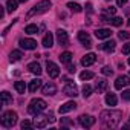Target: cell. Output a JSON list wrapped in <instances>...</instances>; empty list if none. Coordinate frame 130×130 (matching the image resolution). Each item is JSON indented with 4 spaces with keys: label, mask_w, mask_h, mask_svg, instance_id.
Masks as SVG:
<instances>
[{
    "label": "cell",
    "mask_w": 130,
    "mask_h": 130,
    "mask_svg": "<svg viewBox=\"0 0 130 130\" xmlns=\"http://www.w3.org/2000/svg\"><path fill=\"white\" fill-rule=\"evenodd\" d=\"M107 2H110V0H107Z\"/></svg>",
    "instance_id": "obj_48"
},
{
    "label": "cell",
    "mask_w": 130,
    "mask_h": 130,
    "mask_svg": "<svg viewBox=\"0 0 130 130\" xmlns=\"http://www.w3.org/2000/svg\"><path fill=\"white\" fill-rule=\"evenodd\" d=\"M47 118H49V122H54V121H55V118H54V113H52V112H49V113H47Z\"/></svg>",
    "instance_id": "obj_43"
},
{
    "label": "cell",
    "mask_w": 130,
    "mask_h": 130,
    "mask_svg": "<svg viewBox=\"0 0 130 130\" xmlns=\"http://www.w3.org/2000/svg\"><path fill=\"white\" fill-rule=\"evenodd\" d=\"M101 72H103V75H106V77H112V75H113V71H112L109 66H104V68L101 69Z\"/></svg>",
    "instance_id": "obj_33"
},
{
    "label": "cell",
    "mask_w": 130,
    "mask_h": 130,
    "mask_svg": "<svg viewBox=\"0 0 130 130\" xmlns=\"http://www.w3.org/2000/svg\"><path fill=\"white\" fill-rule=\"evenodd\" d=\"M106 89H107V81H106V78H98V80H96V90H98V93H103Z\"/></svg>",
    "instance_id": "obj_22"
},
{
    "label": "cell",
    "mask_w": 130,
    "mask_h": 130,
    "mask_svg": "<svg viewBox=\"0 0 130 130\" xmlns=\"http://www.w3.org/2000/svg\"><path fill=\"white\" fill-rule=\"evenodd\" d=\"M41 92H43V95H46V96L55 95V93H57V86H55L54 83H46V84L41 87Z\"/></svg>",
    "instance_id": "obj_15"
},
{
    "label": "cell",
    "mask_w": 130,
    "mask_h": 130,
    "mask_svg": "<svg viewBox=\"0 0 130 130\" xmlns=\"http://www.w3.org/2000/svg\"><path fill=\"white\" fill-rule=\"evenodd\" d=\"M128 125H130V118H128Z\"/></svg>",
    "instance_id": "obj_47"
},
{
    "label": "cell",
    "mask_w": 130,
    "mask_h": 130,
    "mask_svg": "<svg viewBox=\"0 0 130 130\" xmlns=\"http://www.w3.org/2000/svg\"><path fill=\"white\" fill-rule=\"evenodd\" d=\"M121 96H122L124 101H130V90H128V89H127V90H122Z\"/></svg>",
    "instance_id": "obj_37"
},
{
    "label": "cell",
    "mask_w": 130,
    "mask_h": 130,
    "mask_svg": "<svg viewBox=\"0 0 130 130\" xmlns=\"http://www.w3.org/2000/svg\"><path fill=\"white\" fill-rule=\"evenodd\" d=\"M46 107H47V104H46L44 100H41V98H34V100H31V103H29V106H28V112L35 116L37 113L43 112Z\"/></svg>",
    "instance_id": "obj_3"
},
{
    "label": "cell",
    "mask_w": 130,
    "mask_h": 130,
    "mask_svg": "<svg viewBox=\"0 0 130 130\" xmlns=\"http://www.w3.org/2000/svg\"><path fill=\"white\" fill-rule=\"evenodd\" d=\"M63 93L64 95H68V96H77L78 95V89H77V86L74 84V83H68L66 86L63 87Z\"/></svg>",
    "instance_id": "obj_10"
},
{
    "label": "cell",
    "mask_w": 130,
    "mask_h": 130,
    "mask_svg": "<svg viewBox=\"0 0 130 130\" xmlns=\"http://www.w3.org/2000/svg\"><path fill=\"white\" fill-rule=\"evenodd\" d=\"M57 40H58V43L61 46H68L69 44V35H68V32L64 31V29H58L57 31Z\"/></svg>",
    "instance_id": "obj_11"
},
{
    "label": "cell",
    "mask_w": 130,
    "mask_h": 130,
    "mask_svg": "<svg viewBox=\"0 0 130 130\" xmlns=\"http://www.w3.org/2000/svg\"><path fill=\"white\" fill-rule=\"evenodd\" d=\"M115 46H116V43H115L113 40L104 41L103 44H98V47H100L101 51H106V52H113V51H115Z\"/></svg>",
    "instance_id": "obj_17"
},
{
    "label": "cell",
    "mask_w": 130,
    "mask_h": 130,
    "mask_svg": "<svg viewBox=\"0 0 130 130\" xmlns=\"http://www.w3.org/2000/svg\"><path fill=\"white\" fill-rule=\"evenodd\" d=\"M28 69H29V72H32V74H35V75H40V74H41V68H40V64H38L37 61L29 63V64H28Z\"/></svg>",
    "instance_id": "obj_20"
},
{
    "label": "cell",
    "mask_w": 130,
    "mask_h": 130,
    "mask_svg": "<svg viewBox=\"0 0 130 130\" xmlns=\"http://www.w3.org/2000/svg\"><path fill=\"white\" fill-rule=\"evenodd\" d=\"M116 103H118V100H116V95L115 93H107L106 95V104L107 106H110V107H113V106H116Z\"/></svg>",
    "instance_id": "obj_23"
},
{
    "label": "cell",
    "mask_w": 130,
    "mask_h": 130,
    "mask_svg": "<svg viewBox=\"0 0 130 130\" xmlns=\"http://www.w3.org/2000/svg\"><path fill=\"white\" fill-rule=\"evenodd\" d=\"M17 124V113L9 110V112H5L2 115V125L6 127V128H11Z\"/></svg>",
    "instance_id": "obj_4"
},
{
    "label": "cell",
    "mask_w": 130,
    "mask_h": 130,
    "mask_svg": "<svg viewBox=\"0 0 130 130\" xmlns=\"http://www.w3.org/2000/svg\"><path fill=\"white\" fill-rule=\"evenodd\" d=\"M110 35H112V31H110V29H106V28H103V29H96V31H95V37H96L98 40L109 38Z\"/></svg>",
    "instance_id": "obj_16"
},
{
    "label": "cell",
    "mask_w": 130,
    "mask_h": 130,
    "mask_svg": "<svg viewBox=\"0 0 130 130\" xmlns=\"http://www.w3.org/2000/svg\"><path fill=\"white\" fill-rule=\"evenodd\" d=\"M86 11H87L89 14H92V11H93V9H92V3H86Z\"/></svg>",
    "instance_id": "obj_41"
},
{
    "label": "cell",
    "mask_w": 130,
    "mask_h": 130,
    "mask_svg": "<svg viewBox=\"0 0 130 130\" xmlns=\"http://www.w3.org/2000/svg\"><path fill=\"white\" fill-rule=\"evenodd\" d=\"M110 23H112L113 26H121V25H122V19H121V17H113V19L110 20Z\"/></svg>",
    "instance_id": "obj_34"
},
{
    "label": "cell",
    "mask_w": 130,
    "mask_h": 130,
    "mask_svg": "<svg viewBox=\"0 0 130 130\" xmlns=\"http://www.w3.org/2000/svg\"><path fill=\"white\" fill-rule=\"evenodd\" d=\"M75 109H77V103H75V101H68V103H64V104H61V106H60L58 112L63 115V113H68V112L75 110Z\"/></svg>",
    "instance_id": "obj_14"
},
{
    "label": "cell",
    "mask_w": 130,
    "mask_h": 130,
    "mask_svg": "<svg viewBox=\"0 0 130 130\" xmlns=\"http://www.w3.org/2000/svg\"><path fill=\"white\" fill-rule=\"evenodd\" d=\"M54 44V35L51 32H47L44 37H43V41H41V46L43 47H51Z\"/></svg>",
    "instance_id": "obj_18"
},
{
    "label": "cell",
    "mask_w": 130,
    "mask_h": 130,
    "mask_svg": "<svg viewBox=\"0 0 130 130\" xmlns=\"http://www.w3.org/2000/svg\"><path fill=\"white\" fill-rule=\"evenodd\" d=\"M78 121H80V124L84 127V128H89V127H92L93 124H95V118L92 116V115H81L80 118H78Z\"/></svg>",
    "instance_id": "obj_8"
},
{
    "label": "cell",
    "mask_w": 130,
    "mask_h": 130,
    "mask_svg": "<svg viewBox=\"0 0 130 130\" xmlns=\"http://www.w3.org/2000/svg\"><path fill=\"white\" fill-rule=\"evenodd\" d=\"M20 125H22V128L25 130V128H31V127L34 125V122H31L29 119H25V121H22V124H20Z\"/></svg>",
    "instance_id": "obj_35"
},
{
    "label": "cell",
    "mask_w": 130,
    "mask_h": 130,
    "mask_svg": "<svg viewBox=\"0 0 130 130\" xmlns=\"http://www.w3.org/2000/svg\"><path fill=\"white\" fill-rule=\"evenodd\" d=\"M6 9H8V12H14L17 9V0H8Z\"/></svg>",
    "instance_id": "obj_30"
},
{
    "label": "cell",
    "mask_w": 130,
    "mask_h": 130,
    "mask_svg": "<svg viewBox=\"0 0 130 130\" xmlns=\"http://www.w3.org/2000/svg\"><path fill=\"white\" fill-rule=\"evenodd\" d=\"M128 64H130V57H128Z\"/></svg>",
    "instance_id": "obj_46"
},
{
    "label": "cell",
    "mask_w": 130,
    "mask_h": 130,
    "mask_svg": "<svg viewBox=\"0 0 130 130\" xmlns=\"http://www.w3.org/2000/svg\"><path fill=\"white\" fill-rule=\"evenodd\" d=\"M25 32L29 34V35H32V34H38V26H37V25H28V26L25 28Z\"/></svg>",
    "instance_id": "obj_28"
},
{
    "label": "cell",
    "mask_w": 130,
    "mask_h": 130,
    "mask_svg": "<svg viewBox=\"0 0 130 130\" xmlns=\"http://www.w3.org/2000/svg\"><path fill=\"white\" fill-rule=\"evenodd\" d=\"M19 44H20V47H23L25 51H34V49L37 47V41L32 40V38H22V40L19 41Z\"/></svg>",
    "instance_id": "obj_7"
},
{
    "label": "cell",
    "mask_w": 130,
    "mask_h": 130,
    "mask_svg": "<svg viewBox=\"0 0 130 130\" xmlns=\"http://www.w3.org/2000/svg\"><path fill=\"white\" fill-rule=\"evenodd\" d=\"M68 8L72 11V12H75V14H78V12H81L83 9H81V6L78 5V3H74V2H69L68 3Z\"/></svg>",
    "instance_id": "obj_27"
},
{
    "label": "cell",
    "mask_w": 130,
    "mask_h": 130,
    "mask_svg": "<svg viewBox=\"0 0 130 130\" xmlns=\"http://www.w3.org/2000/svg\"><path fill=\"white\" fill-rule=\"evenodd\" d=\"M118 37H119L121 40H128V38H130V32L121 31V32H118Z\"/></svg>",
    "instance_id": "obj_36"
},
{
    "label": "cell",
    "mask_w": 130,
    "mask_h": 130,
    "mask_svg": "<svg viewBox=\"0 0 130 130\" xmlns=\"http://www.w3.org/2000/svg\"><path fill=\"white\" fill-rule=\"evenodd\" d=\"M47 122H49L47 115L37 113V115H35V118H34V127H37V128H43V127H46V124H47Z\"/></svg>",
    "instance_id": "obj_5"
},
{
    "label": "cell",
    "mask_w": 130,
    "mask_h": 130,
    "mask_svg": "<svg viewBox=\"0 0 130 130\" xmlns=\"http://www.w3.org/2000/svg\"><path fill=\"white\" fill-rule=\"evenodd\" d=\"M125 3H127V0H116V5L118 6H124Z\"/></svg>",
    "instance_id": "obj_42"
},
{
    "label": "cell",
    "mask_w": 130,
    "mask_h": 130,
    "mask_svg": "<svg viewBox=\"0 0 130 130\" xmlns=\"http://www.w3.org/2000/svg\"><path fill=\"white\" fill-rule=\"evenodd\" d=\"M41 87V80H38V78H35V80H32L31 83H29V86H28V90L29 92H37L38 89Z\"/></svg>",
    "instance_id": "obj_19"
},
{
    "label": "cell",
    "mask_w": 130,
    "mask_h": 130,
    "mask_svg": "<svg viewBox=\"0 0 130 130\" xmlns=\"http://www.w3.org/2000/svg\"><path fill=\"white\" fill-rule=\"evenodd\" d=\"M106 11H107V14H110V15H113V14L116 12V8H113V6H110V8H107Z\"/></svg>",
    "instance_id": "obj_40"
},
{
    "label": "cell",
    "mask_w": 130,
    "mask_h": 130,
    "mask_svg": "<svg viewBox=\"0 0 130 130\" xmlns=\"http://www.w3.org/2000/svg\"><path fill=\"white\" fill-rule=\"evenodd\" d=\"M127 86H130V78H128L127 75H119V77L116 78V81H115V89L121 90V89H124V87H127Z\"/></svg>",
    "instance_id": "obj_9"
},
{
    "label": "cell",
    "mask_w": 130,
    "mask_h": 130,
    "mask_svg": "<svg viewBox=\"0 0 130 130\" xmlns=\"http://www.w3.org/2000/svg\"><path fill=\"white\" fill-rule=\"evenodd\" d=\"M72 57H74V55L66 51V52H63V54L60 55V60H61V63H64V64H69V63L72 61Z\"/></svg>",
    "instance_id": "obj_25"
},
{
    "label": "cell",
    "mask_w": 130,
    "mask_h": 130,
    "mask_svg": "<svg viewBox=\"0 0 130 130\" xmlns=\"http://www.w3.org/2000/svg\"><path fill=\"white\" fill-rule=\"evenodd\" d=\"M78 40H80V43H81L84 47H90V46H92L90 35H89L87 32H84V31H80V32H78Z\"/></svg>",
    "instance_id": "obj_12"
},
{
    "label": "cell",
    "mask_w": 130,
    "mask_h": 130,
    "mask_svg": "<svg viewBox=\"0 0 130 130\" xmlns=\"http://www.w3.org/2000/svg\"><path fill=\"white\" fill-rule=\"evenodd\" d=\"M46 71H47V75L51 78H57L60 75V68L57 66L55 63H52V61H47L46 63Z\"/></svg>",
    "instance_id": "obj_6"
},
{
    "label": "cell",
    "mask_w": 130,
    "mask_h": 130,
    "mask_svg": "<svg viewBox=\"0 0 130 130\" xmlns=\"http://www.w3.org/2000/svg\"><path fill=\"white\" fill-rule=\"evenodd\" d=\"M12 103V96H11V93L9 92H2V104L3 106H9Z\"/></svg>",
    "instance_id": "obj_24"
},
{
    "label": "cell",
    "mask_w": 130,
    "mask_h": 130,
    "mask_svg": "<svg viewBox=\"0 0 130 130\" xmlns=\"http://www.w3.org/2000/svg\"><path fill=\"white\" fill-rule=\"evenodd\" d=\"M96 61V55L93 54V52H89V54H86L83 58H81V64L84 68H87V66H92V64Z\"/></svg>",
    "instance_id": "obj_13"
},
{
    "label": "cell",
    "mask_w": 130,
    "mask_h": 130,
    "mask_svg": "<svg viewBox=\"0 0 130 130\" xmlns=\"http://www.w3.org/2000/svg\"><path fill=\"white\" fill-rule=\"evenodd\" d=\"M122 54H124V55H128V54H130V43H127V44L122 46Z\"/></svg>",
    "instance_id": "obj_38"
},
{
    "label": "cell",
    "mask_w": 130,
    "mask_h": 130,
    "mask_svg": "<svg viewBox=\"0 0 130 130\" xmlns=\"http://www.w3.org/2000/svg\"><path fill=\"white\" fill-rule=\"evenodd\" d=\"M128 25H130V22H128Z\"/></svg>",
    "instance_id": "obj_49"
},
{
    "label": "cell",
    "mask_w": 130,
    "mask_h": 130,
    "mask_svg": "<svg viewBox=\"0 0 130 130\" xmlns=\"http://www.w3.org/2000/svg\"><path fill=\"white\" fill-rule=\"evenodd\" d=\"M60 124H61V127H74V121H71L69 118H61Z\"/></svg>",
    "instance_id": "obj_32"
},
{
    "label": "cell",
    "mask_w": 130,
    "mask_h": 130,
    "mask_svg": "<svg viewBox=\"0 0 130 130\" xmlns=\"http://www.w3.org/2000/svg\"><path fill=\"white\" fill-rule=\"evenodd\" d=\"M121 116H122L121 110H103L100 115L101 122L109 128H116L121 122Z\"/></svg>",
    "instance_id": "obj_1"
},
{
    "label": "cell",
    "mask_w": 130,
    "mask_h": 130,
    "mask_svg": "<svg viewBox=\"0 0 130 130\" xmlns=\"http://www.w3.org/2000/svg\"><path fill=\"white\" fill-rule=\"evenodd\" d=\"M5 17V11H3V6H0V19Z\"/></svg>",
    "instance_id": "obj_44"
},
{
    "label": "cell",
    "mask_w": 130,
    "mask_h": 130,
    "mask_svg": "<svg viewBox=\"0 0 130 130\" xmlns=\"http://www.w3.org/2000/svg\"><path fill=\"white\" fill-rule=\"evenodd\" d=\"M51 8H52V3L49 2V0H41V2H38L35 6H32V8H31V11L26 14V17H28V19H31V17H35V15L44 14V12H47Z\"/></svg>",
    "instance_id": "obj_2"
},
{
    "label": "cell",
    "mask_w": 130,
    "mask_h": 130,
    "mask_svg": "<svg viewBox=\"0 0 130 130\" xmlns=\"http://www.w3.org/2000/svg\"><path fill=\"white\" fill-rule=\"evenodd\" d=\"M23 58V52L22 51H12L9 54V61L11 63H15V61H20Z\"/></svg>",
    "instance_id": "obj_21"
},
{
    "label": "cell",
    "mask_w": 130,
    "mask_h": 130,
    "mask_svg": "<svg viewBox=\"0 0 130 130\" xmlns=\"http://www.w3.org/2000/svg\"><path fill=\"white\" fill-rule=\"evenodd\" d=\"M68 72L69 74H75V64H71V63L68 64Z\"/></svg>",
    "instance_id": "obj_39"
},
{
    "label": "cell",
    "mask_w": 130,
    "mask_h": 130,
    "mask_svg": "<svg viewBox=\"0 0 130 130\" xmlns=\"http://www.w3.org/2000/svg\"><path fill=\"white\" fill-rule=\"evenodd\" d=\"M90 95H92V86L84 84V86H83V96H84V98H89Z\"/></svg>",
    "instance_id": "obj_31"
},
{
    "label": "cell",
    "mask_w": 130,
    "mask_h": 130,
    "mask_svg": "<svg viewBox=\"0 0 130 130\" xmlns=\"http://www.w3.org/2000/svg\"><path fill=\"white\" fill-rule=\"evenodd\" d=\"M14 87H15V90H17L19 93H25V90H26L25 81H15V83H14Z\"/></svg>",
    "instance_id": "obj_26"
},
{
    "label": "cell",
    "mask_w": 130,
    "mask_h": 130,
    "mask_svg": "<svg viewBox=\"0 0 130 130\" xmlns=\"http://www.w3.org/2000/svg\"><path fill=\"white\" fill-rule=\"evenodd\" d=\"M19 2H22V3H25V2H28V0H19Z\"/></svg>",
    "instance_id": "obj_45"
},
{
    "label": "cell",
    "mask_w": 130,
    "mask_h": 130,
    "mask_svg": "<svg viewBox=\"0 0 130 130\" xmlns=\"http://www.w3.org/2000/svg\"><path fill=\"white\" fill-rule=\"evenodd\" d=\"M95 77V74L93 72H90V71H84V72H81L80 74V78L83 80V81H86V80H92Z\"/></svg>",
    "instance_id": "obj_29"
}]
</instances>
